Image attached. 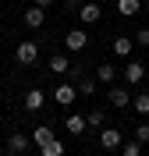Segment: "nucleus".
Listing matches in <instances>:
<instances>
[{"instance_id":"f3484780","label":"nucleus","mask_w":149,"mask_h":156,"mask_svg":"<svg viewBox=\"0 0 149 156\" xmlns=\"http://www.w3.org/2000/svg\"><path fill=\"white\" fill-rule=\"evenodd\" d=\"M75 89H78V96H96L99 82H96V78H78V85H75Z\"/></svg>"},{"instance_id":"7ed1b4c3","label":"nucleus","mask_w":149,"mask_h":156,"mask_svg":"<svg viewBox=\"0 0 149 156\" xmlns=\"http://www.w3.org/2000/svg\"><path fill=\"white\" fill-rule=\"evenodd\" d=\"M75 96H78V89H75V82H60V85L53 89V99H57L60 107H71V103H75Z\"/></svg>"},{"instance_id":"2eb2a0df","label":"nucleus","mask_w":149,"mask_h":156,"mask_svg":"<svg viewBox=\"0 0 149 156\" xmlns=\"http://www.w3.org/2000/svg\"><path fill=\"white\" fill-rule=\"evenodd\" d=\"M142 11V0H117V14H124V18H135Z\"/></svg>"},{"instance_id":"4be33fe9","label":"nucleus","mask_w":149,"mask_h":156,"mask_svg":"<svg viewBox=\"0 0 149 156\" xmlns=\"http://www.w3.org/2000/svg\"><path fill=\"white\" fill-rule=\"evenodd\" d=\"M135 138H139L142 146H149V124H139V128H135Z\"/></svg>"},{"instance_id":"423d86ee","label":"nucleus","mask_w":149,"mask_h":156,"mask_svg":"<svg viewBox=\"0 0 149 156\" xmlns=\"http://www.w3.org/2000/svg\"><path fill=\"white\" fill-rule=\"evenodd\" d=\"M107 96H110V103H114V107H131V92L124 85H107Z\"/></svg>"},{"instance_id":"5701e85b","label":"nucleus","mask_w":149,"mask_h":156,"mask_svg":"<svg viewBox=\"0 0 149 156\" xmlns=\"http://www.w3.org/2000/svg\"><path fill=\"white\" fill-rule=\"evenodd\" d=\"M135 43H139V46H149V25H146V29H139V32H135Z\"/></svg>"},{"instance_id":"dca6fc26","label":"nucleus","mask_w":149,"mask_h":156,"mask_svg":"<svg viewBox=\"0 0 149 156\" xmlns=\"http://www.w3.org/2000/svg\"><path fill=\"white\" fill-rule=\"evenodd\" d=\"M131 46H135L131 36H117L114 39V53H117V57H131Z\"/></svg>"},{"instance_id":"6ab92c4d","label":"nucleus","mask_w":149,"mask_h":156,"mask_svg":"<svg viewBox=\"0 0 149 156\" xmlns=\"http://www.w3.org/2000/svg\"><path fill=\"white\" fill-rule=\"evenodd\" d=\"M121 156H142V142L135 138V142H121V149H117Z\"/></svg>"},{"instance_id":"aec40b11","label":"nucleus","mask_w":149,"mask_h":156,"mask_svg":"<svg viewBox=\"0 0 149 156\" xmlns=\"http://www.w3.org/2000/svg\"><path fill=\"white\" fill-rule=\"evenodd\" d=\"M39 153H43V156H64V142H60V138H53V142H46Z\"/></svg>"},{"instance_id":"9b49d317","label":"nucleus","mask_w":149,"mask_h":156,"mask_svg":"<svg viewBox=\"0 0 149 156\" xmlns=\"http://www.w3.org/2000/svg\"><path fill=\"white\" fill-rule=\"evenodd\" d=\"M117 75H121V71L114 68V64H96V82H99V85H114Z\"/></svg>"},{"instance_id":"0eeeda50","label":"nucleus","mask_w":149,"mask_h":156,"mask_svg":"<svg viewBox=\"0 0 149 156\" xmlns=\"http://www.w3.org/2000/svg\"><path fill=\"white\" fill-rule=\"evenodd\" d=\"M78 18H82V25H92V21H99V18H103V11H99V4H96V0H85V4L78 7Z\"/></svg>"},{"instance_id":"412c9836","label":"nucleus","mask_w":149,"mask_h":156,"mask_svg":"<svg viewBox=\"0 0 149 156\" xmlns=\"http://www.w3.org/2000/svg\"><path fill=\"white\" fill-rule=\"evenodd\" d=\"M85 124H89V128H103V110H92V114H85Z\"/></svg>"},{"instance_id":"39448f33","label":"nucleus","mask_w":149,"mask_h":156,"mask_svg":"<svg viewBox=\"0 0 149 156\" xmlns=\"http://www.w3.org/2000/svg\"><path fill=\"white\" fill-rule=\"evenodd\" d=\"M121 75H124V82H128V85H139L142 78H146V64H139V60H128Z\"/></svg>"},{"instance_id":"f257e3e1","label":"nucleus","mask_w":149,"mask_h":156,"mask_svg":"<svg viewBox=\"0 0 149 156\" xmlns=\"http://www.w3.org/2000/svg\"><path fill=\"white\" fill-rule=\"evenodd\" d=\"M14 60H18L21 68H32V64L39 60V46H36L32 39H25V43H18V50H14Z\"/></svg>"},{"instance_id":"b1692460","label":"nucleus","mask_w":149,"mask_h":156,"mask_svg":"<svg viewBox=\"0 0 149 156\" xmlns=\"http://www.w3.org/2000/svg\"><path fill=\"white\" fill-rule=\"evenodd\" d=\"M32 4H36V7H50V4H53V0H32Z\"/></svg>"},{"instance_id":"ddd939ff","label":"nucleus","mask_w":149,"mask_h":156,"mask_svg":"<svg viewBox=\"0 0 149 156\" xmlns=\"http://www.w3.org/2000/svg\"><path fill=\"white\" fill-rule=\"evenodd\" d=\"M46 68L53 71V75H68V71H71V60L64 57V53H53V57L46 60Z\"/></svg>"},{"instance_id":"20e7f679","label":"nucleus","mask_w":149,"mask_h":156,"mask_svg":"<svg viewBox=\"0 0 149 156\" xmlns=\"http://www.w3.org/2000/svg\"><path fill=\"white\" fill-rule=\"evenodd\" d=\"M29 146H32V135H21V131H14V135L7 138V153H11V156L29 153Z\"/></svg>"},{"instance_id":"1a4fd4ad","label":"nucleus","mask_w":149,"mask_h":156,"mask_svg":"<svg viewBox=\"0 0 149 156\" xmlns=\"http://www.w3.org/2000/svg\"><path fill=\"white\" fill-rule=\"evenodd\" d=\"M64 131H68V135H85L89 124H85L82 114H68V117H64Z\"/></svg>"},{"instance_id":"f03ea898","label":"nucleus","mask_w":149,"mask_h":156,"mask_svg":"<svg viewBox=\"0 0 149 156\" xmlns=\"http://www.w3.org/2000/svg\"><path fill=\"white\" fill-rule=\"evenodd\" d=\"M64 46H68V53L85 50V46H89V32H85V29H71L68 36H64Z\"/></svg>"},{"instance_id":"393cba45","label":"nucleus","mask_w":149,"mask_h":156,"mask_svg":"<svg viewBox=\"0 0 149 156\" xmlns=\"http://www.w3.org/2000/svg\"><path fill=\"white\" fill-rule=\"evenodd\" d=\"M82 4H85V0H68V7H75V11H78Z\"/></svg>"},{"instance_id":"6e6552de","label":"nucleus","mask_w":149,"mask_h":156,"mask_svg":"<svg viewBox=\"0 0 149 156\" xmlns=\"http://www.w3.org/2000/svg\"><path fill=\"white\" fill-rule=\"evenodd\" d=\"M121 142H124V138H121L117 128H99V146L103 149H121Z\"/></svg>"},{"instance_id":"4468645a","label":"nucleus","mask_w":149,"mask_h":156,"mask_svg":"<svg viewBox=\"0 0 149 156\" xmlns=\"http://www.w3.org/2000/svg\"><path fill=\"white\" fill-rule=\"evenodd\" d=\"M53 138H57V135H53V128H50V124H39V128H36V131H32V146H46V142H53Z\"/></svg>"},{"instance_id":"9d476101","label":"nucleus","mask_w":149,"mask_h":156,"mask_svg":"<svg viewBox=\"0 0 149 156\" xmlns=\"http://www.w3.org/2000/svg\"><path fill=\"white\" fill-rule=\"evenodd\" d=\"M21 103H25V110H29V114H36V110H43V103H46V92H43V89H29Z\"/></svg>"},{"instance_id":"f8f14e48","label":"nucleus","mask_w":149,"mask_h":156,"mask_svg":"<svg viewBox=\"0 0 149 156\" xmlns=\"http://www.w3.org/2000/svg\"><path fill=\"white\" fill-rule=\"evenodd\" d=\"M43 21H46V7H36V4H32V7L25 11V25H29V29H43Z\"/></svg>"},{"instance_id":"a211bd4d","label":"nucleus","mask_w":149,"mask_h":156,"mask_svg":"<svg viewBox=\"0 0 149 156\" xmlns=\"http://www.w3.org/2000/svg\"><path fill=\"white\" fill-rule=\"evenodd\" d=\"M131 107H135V114L149 117V92H135V99H131Z\"/></svg>"}]
</instances>
